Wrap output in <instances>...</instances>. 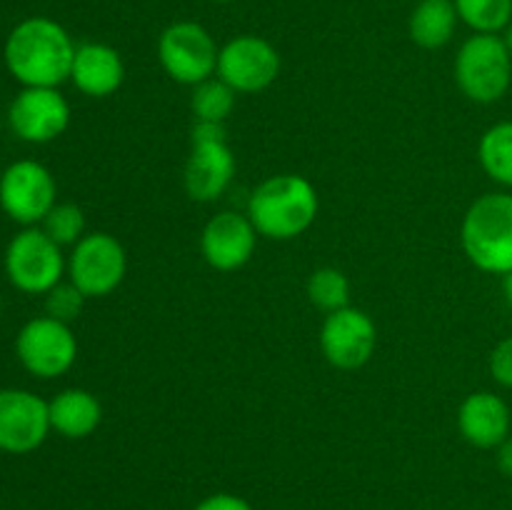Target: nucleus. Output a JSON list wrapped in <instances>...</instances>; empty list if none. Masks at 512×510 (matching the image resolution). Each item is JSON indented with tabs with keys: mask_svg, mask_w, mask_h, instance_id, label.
<instances>
[{
	"mask_svg": "<svg viewBox=\"0 0 512 510\" xmlns=\"http://www.w3.org/2000/svg\"><path fill=\"white\" fill-rule=\"evenodd\" d=\"M75 50L78 45L58 20L33 15L10 30L3 60L23 88H60L70 80Z\"/></svg>",
	"mask_w": 512,
	"mask_h": 510,
	"instance_id": "f257e3e1",
	"label": "nucleus"
},
{
	"mask_svg": "<svg viewBox=\"0 0 512 510\" xmlns=\"http://www.w3.org/2000/svg\"><path fill=\"white\" fill-rule=\"evenodd\" d=\"M320 198L308 178L295 173L273 175L253 190L248 218L268 240H293L315 223Z\"/></svg>",
	"mask_w": 512,
	"mask_h": 510,
	"instance_id": "f03ea898",
	"label": "nucleus"
},
{
	"mask_svg": "<svg viewBox=\"0 0 512 510\" xmlns=\"http://www.w3.org/2000/svg\"><path fill=\"white\" fill-rule=\"evenodd\" d=\"M460 243L478 270L505 275L512 270V195L485 193L460 225Z\"/></svg>",
	"mask_w": 512,
	"mask_h": 510,
	"instance_id": "7ed1b4c3",
	"label": "nucleus"
},
{
	"mask_svg": "<svg viewBox=\"0 0 512 510\" xmlns=\"http://www.w3.org/2000/svg\"><path fill=\"white\" fill-rule=\"evenodd\" d=\"M455 83L473 103H498L512 83V55L500 35L475 33L455 55Z\"/></svg>",
	"mask_w": 512,
	"mask_h": 510,
	"instance_id": "20e7f679",
	"label": "nucleus"
},
{
	"mask_svg": "<svg viewBox=\"0 0 512 510\" xmlns=\"http://www.w3.org/2000/svg\"><path fill=\"white\" fill-rule=\"evenodd\" d=\"M3 268L10 285L25 295H45L68 273L63 248L48 238L40 225L13 235L3 255Z\"/></svg>",
	"mask_w": 512,
	"mask_h": 510,
	"instance_id": "39448f33",
	"label": "nucleus"
},
{
	"mask_svg": "<svg viewBox=\"0 0 512 510\" xmlns=\"http://www.w3.org/2000/svg\"><path fill=\"white\" fill-rule=\"evenodd\" d=\"M128 273V255L115 235L85 233L68 255V280L85 298H105L120 288Z\"/></svg>",
	"mask_w": 512,
	"mask_h": 510,
	"instance_id": "423d86ee",
	"label": "nucleus"
},
{
	"mask_svg": "<svg viewBox=\"0 0 512 510\" xmlns=\"http://www.w3.org/2000/svg\"><path fill=\"white\" fill-rule=\"evenodd\" d=\"M15 355L30 375L53 380L68 373L78 360V338L68 323L38 315L18 330Z\"/></svg>",
	"mask_w": 512,
	"mask_h": 510,
	"instance_id": "0eeeda50",
	"label": "nucleus"
},
{
	"mask_svg": "<svg viewBox=\"0 0 512 510\" xmlns=\"http://www.w3.org/2000/svg\"><path fill=\"white\" fill-rule=\"evenodd\" d=\"M220 48L213 35L195 20H178L158 38V60L180 85H198L218 70Z\"/></svg>",
	"mask_w": 512,
	"mask_h": 510,
	"instance_id": "6e6552de",
	"label": "nucleus"
},
{
	"mask_svg": "<svg viewBox=\"0 0 512 510\" xmlns=\"http://www.w3.org/2000/svg\"><path fill=\"white\" fill-rule=\"evenodd\" d=\"M58 203L53 173L38 160H15L0 173V210L13 223L33 228Z\"/></svg>",
	"mask_w": 512,
	"mask_h": 510,
	"instance_id": "1a4fd4ad",
	"label": "nucleus"
},
{
	"mask_svg": "<svg viewBox=\"0 0 512 510\" xmlns=\"http://www.w3.org/2000/svg\"><path fill=\"white\" fill-rule=\"evenodd\" d=\"M215 75L238 95L260 93L278 80L280 53L260 35H238L220 48Z\"/></svg>",
	"mask_w": 512,
	"mask_h": 510,
	"instance_id": "9d476101",
	"label": "nucleus"
},
{
	"mask_svg": "<svg viewBox=\"0 0 512 510\" xmlns=\"http://www.w3.org/2000/svg\"><path fill=\"white\" fill-rule=\"evenodd\" d=\"M8 125L23 143H53L68 130L70 105L58 88H23L10 100Z\"/></svg>",
	"mask_w": 512,
	"mask_h": 510,
	"instance_id": "9b49d317",
	"label": "nucleus"
},
{
	"mask_svg": "<svg viewBox=\"0 0 512 510\" xmlns=\"http://www.w3.org/2000/svg\"><path fill=\"white\" fill-rule=\"evenodd\" d=\"M320 348L325 360L338 370H358L378 348V328L365 310L340 308L325 315L320 328Z\"/></svg>",
	"mask_w": 512,
	"mask_h": 510,
	"instance_id": "f8f14e48",
	"label": "nucleus"
},
{
	"mask_svg": "<svg viewBox=\"0 0 512 510\" xmlns=\"http://www.w3.org/2000/svg\"><path fill=\"white\" fill-rule=\"evenodd\" d=\"M48 400L25 388L0 390V453L28 455L50 433Z\"/></svg>",
	"mask_w": 512,
	"mask_h": 510,
	"instance_id": "ddd939ff",
	"label": "nucleus"
},
{
	"mask_svg": "<svg viewBox=\"0 0 512 510\" xmlns=\"http://www.w3.org/2000/svg\"><path fill=\"white\" fill-rule=\"evenodd\" d=\"M258 245V230L250 223L248 213L223 210L205 223L200 235V253L205 263L220 273L240 270L255 253Z\"/></svg>",
	"mask_w": 512,
	"mask_h": 510,
	"instance_id": "4468645a",
	"label": "nucleus"
},
{
	"mask_svg": "<svg viewBox=\"0 0 512 510\" xmlns=\"http://www.w3.org/2000/svg\"><path fill=\"white\" fill-rule=\"evenodd\" d=\"M235 178V155L225 143H195L185 163V193L195 203H215Z\"/></svg>",
	"mask_w": 512,
	"mask_h": 510,
	"instance_id": "2eb2a0df",
	"label": "nucleus"
},
{
	"mask_svg": "<svg viewBox=\"0 0 512 510\" xmlns=\"http://www.w3.org/2000/svg\"><path fill=\"white\" fill-rule=\"evenodd\" d=\"M510 405L490 390L470 393L458 408V430L470 445L493 450L510 435Z\"/></svg>",
	"mask_w": 512,
	"mask_h": 510,
	"instance_id": "dca6fc26",
	"label": "nucleus"
},
{
	"mask_svg": "<svg viewBox=\"0 0 512 510\" xmlns=\"http://www.w3.org/2000/svg\"><path fill=\"white\" fill-rule=\"evenodd\" d=\"M125 80V63L108 43L78 45L70 70V83L88 98H108Z\"/></svg>",
	"mask_w": 512,
	"mask_h": 510,
	"instance_id": "f3484780",
	"label": "nucleus"
},
{
	"mask_svg": "<svg viewBox=\"0 0 512 510\" xmlns=\"http://www.w3.org/2000/svg\"><path fill=\"white\" fill-rule=\"evenodd\" d=\"M50 428L68 440H83L98 430L103 405L90 390L65 388L48 403Z\"/></svg>",
	"mask_w": 512,
	"mask_h": 510,
	"instance_id": "a211bd4d",
	"label": "nucleus"
},
{
	"mask_svg": "<svg viewBox=\"0 0 512 510\" xmlns=\"http://www.w3.org/2000/svg\"><path fill=\"white\" fill-rule=\"evenodd\" d=\"M458 23L453 0H420L410 13L408 33L418 48L438 50L453 40Z\"/></svg>",
	"mask_w": 512,
	"mask_h": 510,
	"instance_id": "6ab92c4d",
	"label": "nucleus"
},
{
	"mask_svg": "<svg viewBox=\"0 0 512 510\" xmlns=\"http://www.w3.org/2000/svg\"><path fill=\"white\" fill-rule=\"evenodd\" d=\"M478 160L490 180L512 188V120H503L485 130L478 143Z\"/></svg>",
	"mask_w": 512,
	"mask_h": 510,
	"instance_id": "aec40b11",
	"label": "nucleus"
},
{
	"mask_svg": "<svg viewBox=\"0 0 512 510\" xmlns=\"http://www.w3.org/2000/svg\"><path fill=\"white\" fill-rule=\"evenodd\" d=\"M460 23L473 33L500 35L512 20V0H453Z\"/></svg>",
	"mask_w": 512,
	"mask_h": 510,
	"instance_id": "412c9836",
	"label": "nucleus"
},
{
	"mask_svg": "<svg viewBox=\"0 0 512 510\" xmlns=\"http://www.w3.org/2000/svg\"><path fill=\"white\" fill-rule=\"evenodd\" d=\"M238 93L230 88L228 83L213 75V78L203 80L193 88L190 95V110H193L195 120H210V123H225L228 115L233 113Z\"/></svg>",
	"mask_w": 512,
	"mask_h": 510,
	"instance_id": "4be33fe9",
	"label": "nucleus"
},
{
	"mask_svg": "<svg viewBox=\"0 0 512 510\" xmlns=\"http://www.w3.org/2000/svg\"><path fill=\"white\" fill-rule=\"evenodd\" d=\"M308 298L315 308L325 313H335L348 308L350 303V280L338 268H318L308 278Z\"/></svg>",
	"mask_w": 512,
	"mask_h": 510,
	"instance_id": "5701e85b",
	"label": "nucleus"
},
{
	"mask_svg": "<svg viewBox=\"0 0 512 510\" xmlns=\"http://www.w3.org/2000/svg\"><path fill=\"white\" fill-rule=\"evenodd\" d=\"M40 228L48 233L50 240L65 248L70 245L73 248L80 238L85 235V215L83 208H78L75 203H55L53 210L45 215V220L40 223Z\"/></svg>",
	"mask_w": 512,
	"mask_h": 510,
	"instance_id": "b1692460",
	"label": "nucleus"
},
{
	"mask_svg": "<svg viewBox=\"0 0 512 510\" xmlns=\"http://www.w3.org/2000/svg\"><path fill=\"white\" fill-rule=\"evenodd\" d=\"M85 300L88 298H85V295L80 293V290L75 288L70 280L68 283H65V280H60L55 288H50L48 293H45V315H50V318L70 325L80 313H83Z\"/></svg>",
	"mask_w": 512,
	"mask_h": 510,
	"instance_id": "393cba45",
	"label": "nucleus"
},
{
	"mask_svg": "<svg viewBox=\"0 0 512 510\" xmlns=\"http://www.w3.org/2000/svg\"><path fill=\"white\" fill-rule=\"evenodd\" d=\"M490 375L498 385L512 390V335L500 340L495 350L490 353Z\"/></svg>",
	"mask_w": 512,
	"mask_h": 510,
	"instance_id": "a878e982",
	"label": "nucleus"
},
{
	"mask_svg": "<svg viewBox=\"0 0 512 510\" xmlns=\"http://www.w3.org/2000/svg\"><path fill=\"white\" fill-rule=\"evenodd\" d=\"M195 510H255L245 498L233 493H213L200 500Z\"/></svg>",
	"mask_w": 512,
	"mask_h": 510,
	"instance_id": "bb28decb",
	"label": "nucleus"
},
{
	"mask_svg": "<svg viewBox=\"0 0 512 510\" xmlns=\"http://www.w3.org/2000/svg\"><path fill=\"white\" fill-rule=\"evenodd\" d=\"M190 140L195 143H225L228 133H225V123H210V120H195L193 130H190Z\"/></svg>",
	"mask_w": 512,
	"mask_h": 510,
	"instance_id": "cd10ccee",
	"label": "nucleus"
},
{
	"mask_svg": "<svg viewBox=\"0 0 512 510\" xmlns=\"http://www.w3.org/2000/svg\"><path fill=\"white\" fill-rule=\"evenodd\" d=\"M498 468L500 473L505 475V478L512 480V435H508V438L503 440V443L498 445Z\"/></svg>",
	"mask_w": 512,
	"mask_h": 510,
	"instance_id": "c85d7f7f",
	"label": "nucleus"
},
{
	"mask_svg": "<svg viewBox=\"0 0 512 510\" xmlns=\"http://www.w3.org/2000/svg\"><path fill=\"white\" fill-rule=\"evenodd\" d=\"M503 293H505V300H508V305L512 308V270L503 275Z\"/></svg>",
	"mask_w": 512,
	"mask_h": 510,
	"instance_id": "c756f323",
	"label": "nucleus"
},
{
	"mask_svg": "<svg viewBox=\"0 0 512 510\" xmlns=\"http://www.w3.org/2000/svg\"><path fill=\"white\" fill-rule=\"evenodd\" d=\"M500 38H503L505 48H508V53L512 55V20H510V23H508V28H505L503 33H500Z\"/></svg>",
	"mask_w": 512,
	"mask_h": 510,
	"instance_id": "7c9ffc66",
	"label": "nucleus"
},
{
	"mask_svg": "<svg viewBox=\"0 0 512 510\" xmlns=\"http://www.w3.org/2000/svg\"><path fill=\"white\" fill-rule=\"evenodd\" d=\"M213 3H233V0H213Z\"/></svg>",
	"mask_w": 512,
	"mask_h": 510,
	"instance_id": "2f4dec72",
	"label": "nucleus"
}]
</instances>
